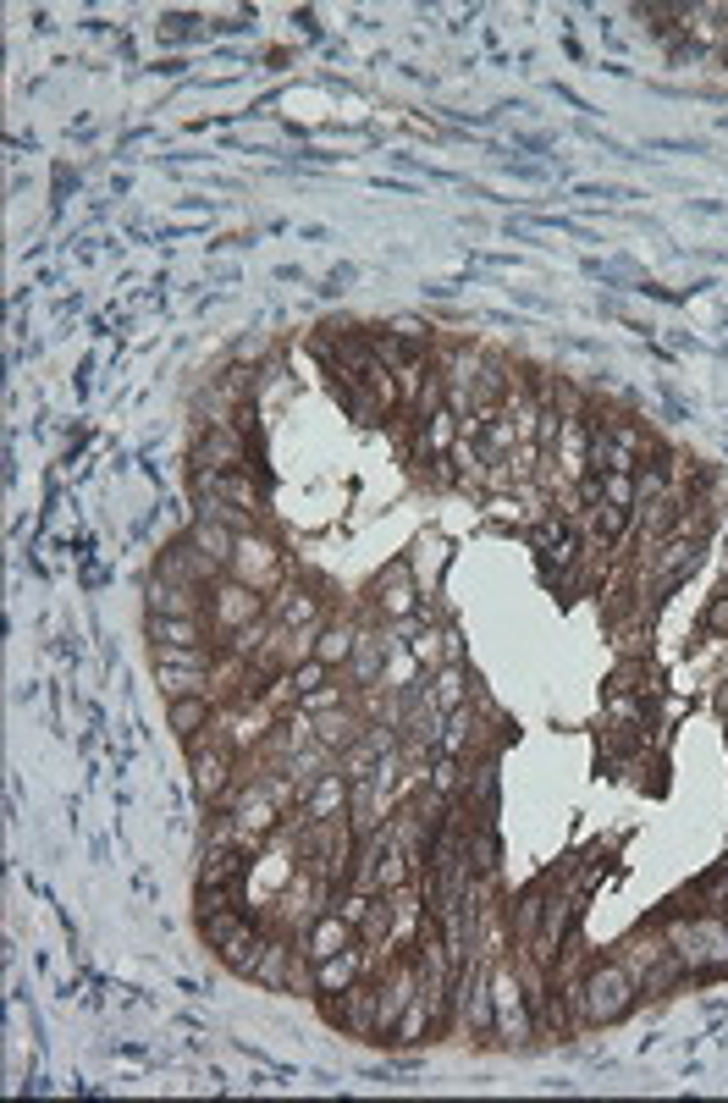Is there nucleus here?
<instances>
[{"label": "nucleus", "instance_id": "f257e3e1", "mask_svg": "<svg viewBox=\"0 0 728 1103\" xmlns=\"http://www.w3.org/2000/svg\"><path fill=\"white\" fill-rule=\"evenodd\" d=\"M563 999H569V1021H580V1026H613V1021H624V1015L635 1010L640 988H635L629 966L613 955V960L585 966V971L569 982Z\"/></svg>", "mask_w": 728, "mask_h": 1103}, {"label": "nucleus", "instance_id": "f03ea898", "mask_svg": "<svg viewBox=\"0 0 728 1103\" xmlns=\"http://www.w3.org/2000/svg\"><path fill=\"white\" fill-rule=\"evenodd\" d=\"M492 1010H497V1037H503V1043H530V1037H536L530 993H525L519 971L503 966V960H492Z\"/></svg>", "mask_w": 728, "mask_h": 1103}, {"label": "nucleus", "instance_id": "7ed1b4c3", "mask_svg": "<svg viewBox=\"0 0 728 1103\" xmlns=\"http://www.w3.org/2000/svg\"><path fill=\"white\" fill-rule=\"evenodd\" d=\"M260 607H265L260 591L243 585V580H221V585L210 591V618H216V629H227V635H238V629H249L254 618H265Z\"/></svg>", "mask_w": 728, "mask_h": 1103}, {"label": "nucleus", "instance_id": "20e7f679", "mask_svg": "<svg viewBox=\"0 0 728 1103\" xmlns=\"http://www.w3.org/2000/svg\"><path fill=\"white\" fill-rule=\"evenodd\" d=\"M194 464H199L205 475H221V470H249V448H243V437L232 431V420L205 431V442L194 448Z\"/></svg>", "mask_w": 728, "mask_h": 1103}, {"label": "nucleus", "instance_id": "39448f33", "mask_svg": "<svg viewBox=\"0 0 728 1103\" xmlns=\"http://www.w3.org/2000/svg\"><path fill=\"white\" fill-rule=\"evenodd\" d=\"M232 580H243V585H254V591H265L271 580H276V569H282V558H276V547L271 541H260V536H238V552H232Z\"/></svg>", "mask_w": 728, "mask_h": 1103}, {"label": "nucleus", "instance_id": "423d86ee", "mask_svg": "<svg viewBox=\"0 0 728 1103\" xmlns=\"http://www.w3.org/2000/svg\"><path fill=\"white\" fill-rule=\"evenodd\" d=\"M371 944H348V949H337L331 960H315V993H348L353 982H364V966H371V955H364Z\"/></svg>", "mask_w": 728, "mask_h": 1103}, {"label": "nucleus", "instance_id": "0eeeda50", "mask_svg": "<svg viewBox=\"0 0 728 1103\" xmlns=\"http://www.w3.org/2000/svg\"><path fill=\"white\" fill-rule=\"evenodd\" d=\"M646 563H651L657 591H673V585L695 569V536H668L657 552H646Z\"/></svg>", "mask_w": 728, "mask_h": 1103}, {"label": "nucleus", "instance_id": "6e6552de", "mask_svg": "<svg viewBox=\"0 0 728 1103\" xmlns=\"http://www.w3.org/2000/svg\"><path fill=\"white\" fill-rule=\"evenodd\" d=\"M348 806H353V784H348L342 773H326V779H315V784H309V795H304V817H309V823H337Z\"/></svg>", "mask_w": 728, "mask_h": 1103}, {"label": "nucleus", "instance_id": "1a4fd4ad", "mask_svg": "<svg viewBox=\"0 0 728 1103\" xmlns=\"http://www.w3.org/2000/svg\"><path fill=\"white\" fill-rule=\"evenodd\" d=\"M348 944H353V922H348L342 911H337V916L320 911V916L304 927V955H309V960H331V955L348 949Z\"/></svg>", "mask_w": 728, "mask_h": 1103}, {"label": "nucleus", "instance_id": "9d476101", "mask_svg": "<svg viewBox=\"0 0 728 1103\" xmlns=\"http://www.w3.org/2000/svg\"><path fill=\"white\" fill-rule=\"evenodd\" d=\"M238 525H227V519H210V514H199V525L188 530V541H194V552H205L216 569H227L232 563V552H238Z\"/></svg>", "mask_w": 728, "mask_h": 1103}, {"label": "nucleus", "instance_id": "9b49d317", "mask_svg": "<svg viewBox=\"0 0 728 1103\" xmlns=\"http://www.w3.org/2000/svg\"><path fill=\"white\" fill-rule=\"evenodd\" d=\"M216 574V563L205 558V552H194V541H183V547H172L166 558H161V574L155 580H172V585H199L205 591V580Z\"/></svg>", "mask_w": 728, "mask_h": 1103}, {"label": "nucleus", "instance_id": "f8f14e48", "mask_svg": "<svg viewBox=\"0 0 728 1103\" xmlns=\"http://www.w3.org/2000/svg\"><path fill=\"white\" fill-rule=\"evenodd\" d=\"M199 585H172V580H150V613L161 618H199Z\"/></svg>", "mask_w": 728, "mask_h": 1103}, {"label": "nucleus", "instance_id": "ddd939ff", "mask_svg": "<svg viewBox=\"0 0 728 1103\" xmlns=\"http://www.w3.org/2000/svg\"><path fill=\"white\" fill-rule=\"evenodd\" d=\"M265 944H271V938H265V933L249 922L238 938H227V944H221V966H227V971H238V977H254V971H260V955H265Z\"/></svg>", "mask_w": 728, "mask_h": 1103}, {"label": "nucleus", "instance_id": "4468645a", "mask_svg": "<svg viewBox=\"0 0 728 1103\" xmlns=\"http://www.w3.org/2000/svg\"><path fill=\"white\" fill-rule=\"evenodd\" d=\"M530 541H536V552H541L547 563H558V569H569V563L580 558V541H574V530H569L563 519H541Z\"/></svg>", "mask_w": 728, "mask_h": 1103}, {"label": "nucleus", "instance_id": "2eb2a0df", "mask_svg": "<svg viewBox=\"0 0 728 1103\" xmlns=\"http://www.w3.org/2000/svg\"><path fill=\"white\" fill-rule=\"evenodd\" d=\"M194 746V779H199V790L205 795H221V784H227V768H232V751L227 746H216V740H188Z\"/></svg>", "mask_w": 728, "mask_h": 1103}, {"label": "nucleus", "instance_id": "dca6fc26", "mask_svg": "<svg viewBox=\"0 0 728 1103\" xmlns=\"http://www.w3.org/2000/svg\"><path fill=\"white\" fill-rule=\"evenodd\" d=\"M249 922H254V916H249L243 905H216V911H199V933H205V944H210V949H221L227 938H238Z\"/></svg>", "mask_w": 728, "mask_h": 1103}, {"label": "nucleus", "instance_id": "f3484780", "mask_svg": "<svg viewBox=\"0 0 728 1103\" xmlns=\"http://www.w3.org/2000/svg\"><path fill=\"white\" fill-rule=\"evenodd\" d=\"M150 640L155 646H210L199 618H161V613H150Z\"/></svg>", "mask_w": 728, "mask_h": 1103}, {"label": "nucleus", "instance_id": "a211bd4d", "mask_svg": "<svg viewBox=\"0 0 728 1103\" xmlns=\"http://www.w3.org/2000/svg\"><path fill=\"white\" fill-rule=\"evenodd\" d=\"M315 740H320L326 751H348V746L359 740V723H353L342 706H337V717H326V712H320V717H315Z\"/></svg>", "mask_w": 728, "mask_h": 1103}, {"label": "nucleus", "instance_id": "6ab92c4d", "mask_svg": "<svg viewBox=\"0 0 728 1103\" xmlns=\"http://www.w3.org/2000/svg\"><path fill=\"white\" fill-rule=\"evenodd\" d=\"M172 728L183 734V740H199V728H210V701H205V695L172 701Z\"/></svg>", "mask_w": 728, "mask_h": 1103}, {"label": "nucleus", "instance_id": "aec40b11", "mask_svg": "<svg viewBox=\"0 0 728 1103\" xmlns=\"http://www.w3.org/2000/svg\"><path fill=\"white\" fill-rule=\"evenodd\" d=\"M155 668H194V673H210V668H216V651H210V646H155Z\"/></svg>", "mask_w": 728, "mask_h": 1103}, {"label": "nucleus", "instance_id": "412c9836", "mask_svg": "<svg viewBox=\"0 0 728 1103\" xmlns=\"http://www.w3.org/2000/svg\"><path fill=\"white\" fill-rule=\"evenodd\" d=\"M287 966H293V944H287V938H271L265 955H260L254 982H265V988H287Z\"/></svg>", "mask_w": 728, "mask_h": 1103}, {"label": "nucleus", "instance_id": "4be33fe9", "mask_svg": "<svg viewBox=\"0 0 728 1103\" xmlns=\"http://www.w3.org/2000/svg\"><path fill=\"white\" fill-rule=\"evenodd\" d=\"M348 662H353V679H359V684H371V679L382 673V662H387V646H382L376 635H359V646H353Z\"/></svg>", "mask_w": 728, "mask_h": 1103}, {"label": "nucleus", "instance_id": "5701e85b", "mask_svg": "<svg viewBox=\"0 0 728 1103\" xmlns=\"http://www.w3.org/2000/svg\"><path fill=\"white\" fill-rule=\"evenodd\" d=\"M409 607H415V585H409V569L398 563V569L387 574V591H382V613H387V618H404Z\"/></svg>", "mask_w": 728, "mask_h": 1103}, {"label": "nucleus", "instance_id": "b1692460", "mask_svg": "<svg viewBox=\"0 0 728 1103\" xmlns=\"http://www.w3.org/2000/svg\"><path fill=\"white\" fill-rule=\"evenodd\" d=\"M431 701H437V712H442V717L464 706V673H459V662H448V668L437 673V684H431Z\"/></svg>", "mask_w": 728, "mask_h": 1103}, {"label": "nucleus", "instance_id": "393cba45", "mask_svg": "<svg viewBox=\"0 0 728 1103\" xmlns=\"http://www.w3.org/2000/svg\"><path fill=\"white\" fill-rule=\"evenodd\" d=\"M541 916H547V900H541V889H530V894L514 905V933H519V944H530V938L541 933Z\"/></svg>", "mask_w": 728, "mask_h": 1103}, {"label": "nucleus", "instance_id": "a878e982", "mask_svg": "<svg viewBox=\"0 0 728 1103\" xmlns=\"http://www.w3.org/2000/svg\"><path fill=\"white\" fill-rule=\"evenodd\" d=\"M353 646H359V635H353V629H320V640H315V657L331 668V662H348V657H353Z\"/></svg>", "mask_w": 728, "mask_h": 1103}, {"label": "nucleus", "instance_id": "bb28decb", "mask_svg": "<svg viewBox=\"0 0 728 1103\" xmlns=\"http://www.w3.org/2000/svg\"><path fill=\"white\" fill-rule=\"evenodd\" d=\"M155 673H161V684H166L172 701H183V695H205V679H210V673H194V668H155Z\"/></svg>", "mask_w": 728, "mask_h": 1103}, {"label": "nucleus", "instance_id": "cd10ccee", "mask_svg": "<svg viewBox=\"0 0 728 1103\" xmlns=\"http://www.w3.org/2000/svg\"><path fill=\"white\" fill-rule=\"evenodd\" d=\"M695 905L712 911V916H728V867H717V872L695 889Z\"/></svg>", "mask_w": 728, "mask_h": 1103}, {"label": "nucleus", "instance_id": "c85d7f7f", "mask_svg": "<svg viewBox=\"0 0 728 1103\" xmlns=\"http://www.w3.org/2000/svg\"><path fill=\"white\" fill-rule=\"evenodd\" d=\"M320 684H326V662H320V657H304V662L287 673V690H293V695H315Z\"/></svg>", "mask_w": 728, "mask_h": 1103}, {"label": "nucleus", "instance_id": "c756f323", "mask_svg": "<svg viewBox=\"0 0 728 1103\" xmlns=\"http://www.w3.org/2000/svg\"><path fill=\"white\" fill-rule=\"evenodd\" d=\"M596 475H602V470H596ZM602 497H607L613 508H629V503H635V481H629V475H602Z\"/></svg>", "mask_w": 728, "mask_h": 1103}, {"label": "nucleus", "instance_id": "7c9ffc66", "mask_svg": "<svg viewBox=\"0 0 728 1103\" xmlns=\"http://www.w3.org/2000/svg\"><path fill=\"white\" fill-rule=\"evenodd\" d=\"M298 701H304V712L320 717V712H337V706H342V690H315V695H298Z\"/></svg>", "mask_w": 728, "mask_h": 1103}, {"label": "nucleus", "instance_id": "2f4dec72", "mask_svg": "<svg viewBox=\"0 0 728 1103\" xmlns=\"http://www.w3.org/2000/svg\"><path fill=\"white\" fill-rule=\"evenodd\" d=\"M431 790H437V795H448V801H453V790H459V762H442V768H437V773H431Z\"/></svg>", "mask_w": 728, "mask_h": 1103}, {"label": "nucleus", "instance_id": "473e14b6", "mask_svg": "<svg viewBox=\"0 0 728 1103\" xmlns=\"http://www.w3.org/2000/svg\"><path fill=\"white\" fill-rule=\"evenodd\" d=\"M706 629H717V635L728 629V596H723V602H712V613H706Z\"/></svg>", "mask_w": 728, "mask_h": 1103}]
</instances>
